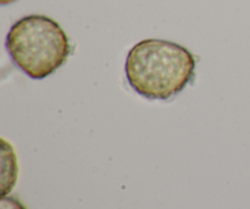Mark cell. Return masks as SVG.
Wrapping results in <instances>:
<instances>
[{"mask_svg":"<svg viewBox=\"0 0 250 209\" xmlns=\"http://www.w3.org/2000/svg\"><path fill=\"white\" fill-rule=\"evenodd\" d=\"M195 59L185 46L164 39H144L126 58V77L138 94L151 100H168L192 81Z\"/></svg>","mask_w":250,"mask_h":209,"instance_id":"obj_1","label":"cell"},{"mask_svg":"<svg viewBox=\"0 0 250 209\" xmlns=\"http://www.w3.org/2000/svg\"><path fill=\"white\" fill-rule=\"evenodd\" d=\"M5 46L16 68L33 80L50 76L71 54L67 34L55 20L44 15H28L15 22Z\"/></svg>","mask_w":250,"mask_h":209,"instance_id":"obj_2","label":"cell"},{"mask_svg":"<svg viewBox=\"0 0 250 209\" xmlns=\"http://www.w3.org/2000/svg\"><path fill=\"white\" fill-rule=\"evenodd\" d=\"M0 209H26V207L16 197L4 196L1 198V202H0Z\"/></svg>","mask_w":250,"mask_h":209,"instance_id":"obj_3","label":"cell"},{"mask_svg":"<svg viewBox=\"0 0 250 209\" xmlns=\"http://www.w3.org/2000/svg\"><path fill=\"white\" fill-rule=\"evenodd\" d=\"M16 0H0V4L1 5H7V4H11V2H15Z\"/></svg>","mask_w":250,"mask_h":209,"instance_id":"obj_4","label":"cell"}]
</instances>
